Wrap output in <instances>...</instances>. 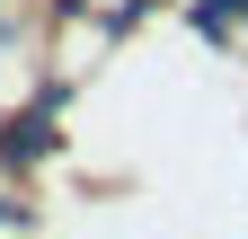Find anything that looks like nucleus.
I'll list each match as a JSON object with an SVG mask.
<instances>
[{
  "instance_id": "f03ea898",
  "label": "nucleus",
  "mask_w": 248,
  "mask_h": 239,
  "mask_svg": "<svg viewBox=\"0 0 248 239\" xmlns=\"http://www.w3.org/2000/svg\"><path fill=\"white\" fill-rule=\"evenodd\" d=\"M231 9H248V0H231Z\"/></svg>"
},
{
  "instance_id": "f257e3e1",
  "label": "nucleus",
  "mask_w": 248,
  "mask_h": 239,
  "mask_svg": "<svg viewBox=\"0 0 248 239\" xmlns=\"http://www.w3.org/2000/svg\"><path fill=\"white\" fill-rule=\"evenodd\" d=\"M53 106H36V115H9V133H0V160H9V168H27V160H45L53 151Z\"/></svg>"
}]
</instances>
